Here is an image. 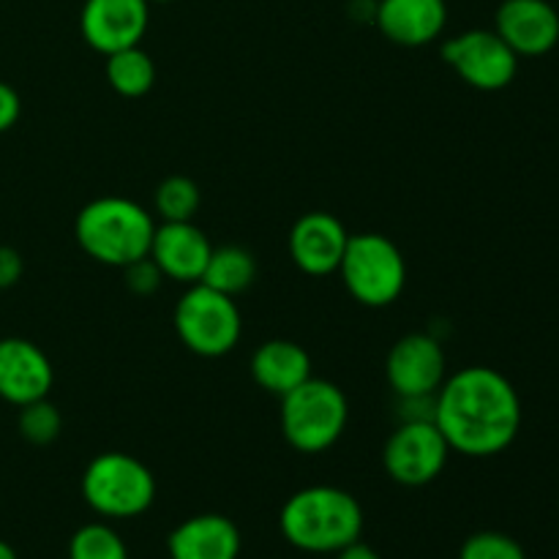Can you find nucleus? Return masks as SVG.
<instances>
[{
	"mask_svg": "<svg viewBox=\"0 0 559 559\" xmlns=\"http://www.w3.org/2000/svg\"><path fill=\"white\" fill-rule=\"evenodd\" d=\"M20 435L25 437L31 445H49L60 437V429H63V418H60L58 407L49 404L47 399H38V402L25 404L20 407Z\"/></svg>",
	"mask_w": 559,
	"mask_h": 559,
	"instance_id": "5701e85b",
	"label": "nucleus"
},
{
	"mask_svg": "<svg viewBox=\"0 0 559 559\" xmlns=\"http://www.w3.org/2000/svg\"><path fill=\"white\" fill-rule=\"evenodd\" d=\"M459 559H527V555L511 535L478 533L464 540Z\"/></svg>",
	"mask_w": 559,
	"mask_h": 559,
	"instance_id": "b1692460",
	"label": "nucleus"
},
{
	"mask_svg": "<svg viewBox=\"0 0 559 559\" xmlns=\"http://www.w3.org/2000/svg\"><path fill=\"white\" fill-rule=\"evenodd\" d=\"M0 559H16V551L5 540H0Z\"/></svg>",
	"mask_w": 559,
	"mask_h": 559,
	"instance_id": "c85d7f7f",
	"label": "nucleus"
},
{
	"mask_svg": "<svg viewBox=\"0 0 559 559\" xmlns=\"http://www.w3.org/2000/svg\"><path fill=\"white\" fill-rule=\"evenodd\" d=\"M175 331L194 355L222 358L240 342L243 320L235 298L197 282L175 306Z\"/></svg>",
	"mask_w": 559,
	"mask_h": 559,
	"instance_id": "0eeeda50",
	"label": "nucleus"
},
{
	"mask_svg": "<svg viewBox=\"0 0 559 559\" xmlns=\"http://www.w3.org/2000/svg\"><path fill=\"white\" fill-rule=\"evenodd\" d=\"M435 424L451 451L486 459L508 451L522 429L516 388L489 366H467L445 377L435 393Z\"/></svg>",
	"mask_w": 559,
	"mask_h": 559,
	"instance_id": "f257e3e1",
	"label": "nucleus"
},
{
	"mask_svg": "<svg viewBox=\"0 0 559 559\" xmlns=\"http://www.w3.org/2000/svg\"><path fill=\"white\" fill-rule=\"evenodd\" d=\"M69 559H129L123 538L107 524H85L69 544Z\"/></svg>",
	"mask_w": 559,
	"mask_h": 559,
	"instance_id": "4be33fe9",
	"label": "nucleus"
},
{
	"mask_svg": "<svg viewBox=\"0 0 559 559\" xmlns=\"http://www.w3.org/2000/svg\"><path fill=\"white\" fill-rule=\"evenodd\" d=\"M126 271V287L136 295H153L158 287H162L164 273L158 271L156 262L151 260V254L142 257V260L131 262V265L123 267Z\"/></svg>",
	"mask_w": 559,
	"mask_h": 559,
	"instance_id": "393cba45",
	"label": "nucleus"
},
{
	"mask_svg": "<svg viewBox=\"0 0 559 559\" xmlns=\"http://www.w3.org/2000/svg\"><path fill=\"white\" fill-rule=\"evenodd\" d=\"M151 22L147 0H85L80 27L96 52L112 55L140 47Z\"/></svg>",
	"mask_w": 559,
	"mask_h": 559,
	"instance_id": "9b49d317",
	"label": "nucleus"
},
{
	"mask_svg": "<svg viewBox=\"0 0 559 559\" xmlns=\"http://www.w3.org/2000/svg\"><path fill=\"white\" fill-rule=\"evenodd\" d=\"M338 273L349 295L371 309L391 306L407 284V262L402 251L393 240L377 233L349 235Z\"/></svg>",
	"mask_w": 559,
	"mask_h": 559,
	"instance_id": "423d86ee",
	"label": "nucleus"
},
{
	"mask_svg": "<svg viewBox=\"0 0 559 559\" xmlns=\"http://www.w3.org/2000/svg\"><path fill=\"white\" fill-rule=\"evenodd\" d=\"M107 80L112 91L123 98H140L156 82V66L145 49H120V52L107 55Z\"/></svg>",
	"mask_w": 559,
	"mask_h": 559,
	"instance_id": "aec40b11",
	"label": "nucleus"
},
{
	"mask_svg": "<svg viewBox=\"0 0 559 559\" xmlns=\"http://www.w3.org/2000/svg\"><path fill=\"white\" fill-rule=\"evenodd\" d=\"M282 533L304 551H342L364 530V511L349 491L336 486H309L284 502Z\"/></svg>",
	"mask_w": 559,
	"mask_h": 559,
	"instance_id": "f03ea898",
	"label": "nucleus"
},
{
	"mask_svg": "<svg viewBox=\"0 0 559 559\" xmlns=\"http://www.w3.org/2000/svg\"><path fill=\"white\" fill-rule=\"evenodd\" d=\"M200 202V186L186 175H169L156 189V213L164 222H191Z\"/></svg>",
	"mask_w": 559,
	"mask_h": 559,
	"instance_id": "412c9836",
	"label": "nucleus"
},
{
	"mask_svg": "<svg viewBox=\"0 0 559 559\" xmlns=\"http://www.w3.org/2000/svg\"><path fill=\"white\" fill-rule=\"evenodd\" d=\"M448 453L451 445L437 429L435 420H404L385 442L382 451V464H385L388 475L402 486H426L448 464Z\"/></svg>",
	"mask_w": 559,
	"mask_h": 559,
	"instance_id": "6e6552de",
	"label": "nucleus"
},
{
	"mask_svg": "<svg viewBox=\"0 0 559 559\" xmlns=\"http://www.w3.org/2000/svg\"><path fill=\"white\" fill-rule=\"evenodd\" d=\"M349 233L333 213L311 211L289 229V257L309 276L336 273L347 251Z\"/></svg>",
	"mask_w": 559,
	"mask_h": 559,
	"instance_id": "ddd939ff",
	"label": "nucleus"
},
{
	"mask_svg": "<svg viewBox=\"0 0 559 559\" xmlns=\"http://www.w3.org/2000/svg\"><path fill=\"white\" fill-rule=\"evenodd\" d=\"M374 22L388 41L424 47L445 31L448 5L445 0H377Z\"/></svg>",
	"mask_w": 559,
	"mask_h": 559,
	"instance_id": "dca6fc26",
	"label": "nucleus"
},
{
	"mask_svg": "<svg viewBox=\"0 0 559 559\" xmlns=\"http://www.w3.org/2000/svg\"><path fill=\"white\" fill-rule=\"evenodd\" d=\"M22 271H25V265H22L20 251L11 249V246H0V289L14 287L22 278Z\"/></svg>",
	"mask_w": 559,
	"mask_h": 559,
	"instance_id": "bb28decb",
	"label": "nucleus"
},
{
	"mask_svg": "<svg viewBox=\"0 0 559 559\" xmlns=\"http://www.w3.org/2000/svg\"><path fill=\"white\" fill-rule=\"evenodd\" d=\"M254 254H251L249 249H243V246H222V249H213L200 282L207 284L211 289H216V293L235 298V295L246 293V289L254 284Z\"/></svg>",
	"mask_w": 559,
	"mask_h": 559,
	"instance_id": "6ab92c4d",
	"label": "nucleus"
},
{
	"mask_svg": "<svg viewBox=\"0 0 559 559\" xmlns=\"http://www.w3.org/2000/svg\"><path fill=\"white\" fill-rule=\"evenodd\" d=\"M87 506L109 519H131L145 513L156 500V478L140 459L109 451L93 459L82 475Z\"/></svg>",
	"mask_w": 559,
	"mask_h": 559,
	"instance_id": "39448f33",
	"label": "nucleus"
},
{
	"mask_svg": "<svg viewBox=\"0 0 559 559\" xmlns=\"http://www.w3.org/2000/svg\"><path fill=\"white\" fill-rule=\"evenodd\" d=\"M55 382L47 355L27 338H0V399L14 407L49 396Z\"/></svg>",
	"mask_w": 559,
	"mask_h": 559,
	"instance_id": "4468645a",
	"label": "nucleus"
},
{
	"mask_svg": "<svg viewBox=\"0 0 559 559\" xmlns=\"http://www.w3.org/2000/svg\"><path fill=\"white\" fill-rule=\"evenodd\" d=\"M211 254V240L191 222H164L153 233L151 260L156 262L164 276L175 278V282H200Z\"/></svg>",
	"mask_w": 559,
	"mask_h": 559,
	"instance_id": "2eb2a0df",
	"label": "nucleus"
},
{
	"mask_svg": "<svg viewBox=\"0 0 559 559\" xmlns=\"http://www.w3.org/2000/svg\"><path fill=\"white\" fill-rule=\"evenodd\" d=\"M147 3H169V0H147Z\"/></svg>",
	"mask_w": 559,
	"mask_h": 559,
	"instance_id": "c756f323",
	"label": "nucleus"
},
{
	"mask_svg": "<svg viewBox=\"0 0 559 559\" xmlns=\"http://www.w3.org/2000/svg\"><path fill=\"white\" fill-rule=\"evenodd\" d=\"M495 31L519 58H540L559 44V14L549 0H502Z\"/></svg>",
	"mask_w": 559,
	"mask_h": 559,
	"instance_id": "f8f14e48",
	"label": "nucleus"
},
{
	"mask_svg": "<svg viewBox=\"0 0 559 559\" xmlns=\"http://www.w3.org/2000/svg\"><path fill=\"white\" fill-rule=\"evenodd\" d=\"M251 377L273 396H287L311 377V358L300 344L271 338L251 358Z\"/></svg>",
	"mask_w": 559,
	"mask_h": 559,
	"instance_id": "a211bd4d",
	"label": "nucleus"
},
{
	"mask_svg": "<svg viewBox=\"0 0 559 559\" xmlns=\"http://www.w3.org/2000/svg\"><path fill=\"white\" fill-rule=\"evenodd\" d=\"M442 60L475 91H502L519 71V55L497 31H467L442 44Z\"/></svg>",
	"mask_w": 559,
	"mask_h": 559,
	"instance_id": "1a4fd4ad",
	"label": "nucleus"
},
{
	"mask_svg": "<svg viewBox=\"0 0 559 559\" xmlns=\"http://www.w3.org/2000/svg\"><path fill=\"white\" fill-rule=\"evenodd\" d=\"M349 420L347 396L328 380H309L282 396V431L300 453H322L342 440Z\"/></svg>",
	"mask_w": 559,
	"mask_h": 559,
	"instance_id": "20e7f679",
	"label": "nucleus"
},
{
	"mask_svg": "<svg viewBox=\"0 0 559 559\" xmlns=\"http://www.w3.org/2000/svg\"><path fill=\"white\" fill-rule=\"evenodd\" d=\"M153 224L151 213L126 197H102L87 202L74 222L76 243L87 257L102 265L126 267L151 254Z\"/></svg>",
	"mask_w": 559,
	"mask_h": 559,
	"instance_id": "7ed1b4c3",
	"label": "nucleus"
},
{
	"mask_svg": "<svg viewBox=\"0 0 559 559\" xmlns=\"http://www.w3.org/2000/svg\"><path fill=\"white\" fill-rule=\"evenodd\" d=\"M238 527L218 513L186 519L169 535V557L173 559H238Z\"/></svg>",
	"mask_w": 559,
	"mask_h": 559,
	"instance_id": "f3484780",
	"label": "nucleus"
},
{
	"mask_svg": "<svg viewBox=\"0 0 559 559\" xmlns=\"http://www.w3.org/2000/svg\"><path fill=\"white\" fill-rule=\"evenodd\" d=\"M385 374L399 399H435L445 382V353L429 333H407L388 353Z\"/></svg>",
	"mask_w": 559,
	"mask_h": 559,
	"instance_id": "9d476101",
	"label": "nucleus"
},
{
	"mask_svg": "<svg viewBox=\"0 0 559 559\" xmlns=\"http://www.w3.org/2000/svg\"><path fill=\"white\" fill-rule=\"evenodd\" d=\"M336 559H380V555H377L374 549H369V546H364L355 540V544L344 546V549L338 551Z\"/></svg>",
	"mask_w": 559,
	"mask_h": 559,
	"instance_id": "cd10ccee",
	"label": "nucleus"
},
{
	"mask_svg": "<svg viewBox=\"0 0 559 559\" xmlns=\"http://www.w3.org/2000/svg\"><path fill=\"white\" fill-rule=\"evenodd\" d=\"M20 112H22L20 93H16L9 82H0V134L9 131L11 126L20 120Z\"/></svg>",
	"mask_w": 559,
	"mask_h": 559,
	"instance_id": "a878e982",
	"label": "nucleus"
}]
</instances>
